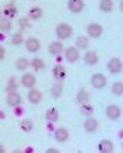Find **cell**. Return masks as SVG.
<instances>
[{
	"label": "cell",
	"instance_id": "6da1fadb",
	"mask_svg": "<svg viewBox=\"0 0 123 153\" xmlns=\"http://www.w3.org/2000/svg\"><path fill=\"white\" fill-rule=\"evenodd\" d=\"M71 33H73V28L68 23H59L56 28V34L58 37V39H60V41H64V39L70 38Z\"/></svg>",
	"mask_w": 123,
	"mask_h": 153
},
{
	"label": "cell",
	"instance_id": "7a4b0ae2",
	"mask_svg": "<svg viewBox=\"0 0 123 153\" xmlns=\"http://www.w3.org/2000/svg\"><path fill=\"white\" fill-rule=\"evenodd\" d=\"M90 82H91L92 87L96 88V90H102V88H105L107 85V79L102 74H94L91 76Z\"/></svg>",
	"mask_w": 123,
	"mask_h": 153
},
{
	"label": "cell",
	"instance_id": "3957f363",
	"mask_svg": "<svg viewBox=\"0 0 123 153\" xmlns=\"http://www.w3.org/2000/svg\"><path fill=\"white\" fill-rule=\"evenodd\" d=\"M123 69V64L121 61V59L118 58H112L110 59L108 62H107V70L112 74V75H117L122 71Z\"/></svg>",
	"mask_w": 123,
	"mask_h": 153
},
{
	"label": "cell",
	"instance_id": "277c9868",
	"mask_svg": "<svg viewBox=\"0 0 123 153\" xmlns=\"http://www.w3.org/2000/svg\"><path fill=\"white\" fill-rule=\"evenodd\" d=\"M64 58H65L67 61L74 64V62H76L80 59V53H79V50L75 47H68L64 50Z\"/></svg>",
	"mask_w": 123,
	"mask_h": 153
},
{
	"label": "cell",
	"instance_id": "5b68a950",
	"mask_svg": "<svg viewBox=\"0 0 123 153\" xmlns=\"http://www.w3.org/2000/svg\"><path fill=\"white\" fill-rule=\"evenodd\" d=\"M121 114H122V111H121V108L118 105H116V104L107 105V108H106V115H107L108 119L117 120V119L121 118Z\"/></svg>",
	"mask_w": 123,
	"mask_h": 153
},
{
	"label": "cell",
	"instance_id": "8992f818",
	"mask_svg": "<svg viewBox=\"0 0 123 153\" xmlns=\"http://www.w3.org/2000/svg\"><path fill=\"white\" fill-rule=\"evenodd\" d=\"M86 32H88L89 37H91V38H98V37H101L104 28L101 25H98V23H90L88 28H86Z\"/></svg>",
	"mask_w": 123,
	"mask_h": 153
},
{
	"label": "cell",
	"instance_id": "52a82bcc",
	"mask_svg": "<svg viewBox=\"0 0 123 153\" xmlns=\"http://www.w3.org/2000/svg\"><path fill=\"white\" fill-rule=\"evenodd\" d=\"M25 47H26L27 52H30V53H36V52H38L40 48H41V42L37 39V38L31 37V38H28L26 42H25Z\"/></svg>",
	"mask_w": 123,
	"mask_h": 153
},
{
	"label": "cell",
	"instance_id": "ba28073f",
	"mask_svg": "<svg viewBox=\"0 0 123 153\" xmlns=\"http://www.w3.org/2000/svg\"><path fill=\"white\" fill-rule=\"evenodd\" d=\"M21 102H22L21 96H20L16 91H14V92H9V93H8V97H6V103H8L10 107L16 108V107H19V105L21 104Z\"/></svg>",
	"mask_w": 123,
	"mask_h": 153
},
{
	"label": "cell",
	"instance_id": "9c48e42d",
	"mask_svg": "<svg viewBox=\"0 0 123 153\" xmlns=\"http://www.w3.org/2000/svg\"><path fill=\"white\" fill-rule=\"evenodd\" d=\"M68 9L73 14H79L84 10V0H68Z\"/></svg>",
	"mask_w": 123,
	"mask_h": 153
},
{
	"label": "cell",
	"instance_id": "30bf717a",
	"mask_svg": "<svg viewBox=\"0 0 123 153\" xmlns=\"http://www.w3.org/2000/svg\"><path fill=\"white\" fill-rule=\"evenodd\" d=\"M97 148L101 153H112L113 152V142L111 140H101L97 145Z\"/></svg>",
	"mask_w": 123,
	"mask_h": 153
},
{
	"label": "cell",
	"instance_id": "8fae6325",
	"mask_svg": "<svg viewBox=\"0 0 123 153\" xmlns=\"http://www.w3.org/2000/svg\"><path fill=\"white\" fill-rule=\"evenodd\" d=\"M36 77H34V75L33 74H30V72H27V74H25L22 77H21V85L23 86V87H26V88H33L34 87V85H36Z\"/></svg>",
	"mask_w": 123,
	"mask_h": 153
},
{
	"label": "cell",
	"instance_id": "7c38bea8",
	"mask_svg": "<svg viewBox=\"0 0 123 153\" xmlns=\"http://www.w3.org/2000/svg\"><path fill=\"white\" fill-rule=\"evenodd\" d=\"M27 99L31 104H38L42 100V93L41 91L36 90V88H31L30 92L27 93Z\"/></svg>",
	"mask_w": 123,
	"mask_h": 153
},
{
	"label": "cell",
	"instance_id": "4fadbf2b",
	"mask_svg": "<svg viewBox=\"0 0 123 153\" xmlns=\"http://www.w3.org/2000/svg\"><path fill=\"white\" fill-rule=\"evenodd\" d=\"M53 77L57 80V81H63L67 76V70L63 65H60V64H57V65L53 68Z\"/></svg>",
	"mask_w": 123,
	"mask_h": 153
},
{
	"label": "cell",
	"instance_id": "5bb4252c",
	"mask_svg": "<svg viewBox=\"0 0 123 153\" xmlns=\"http://www.w3.org/2000/svg\"><path fill=\"white\" fill-rule=\"evenodd\" d=\"M97 127H98V121L95 119V118H88L85 120L84 123V129L86 132H89V134H92L97 130Z\"/></svg>",
	"mask_w": 123,
	"mask_h": 153
},
{
	"label": "cell",
	"instance_id": "9a60e30c",
	"mask_svg": "<svg viewBox=\"0 0 123 153\" xmlns=\"http://www.w3.org/2000/svg\"><path fill=\"white\" fill-rule=\"evenodd\" d=\"M69 138V132L64 127H58V129L54 131V140L57 142H65Z\"/></svg>",
	"mask_w": 123,
	"mask_h": 153
},
{
	"label": "cell",
	"instance_id": "2e32d148",
	"mask_svg": "<svg viewBox=\"0 0 123 153\" xmlns=\"http://www.w3.org/2000/svg\"><path fill=\"white\" fill-rule=\"evenodd\" d=\"M84 61L86 65L89 66H94L96 65V64L98 62V56L95 52H91V50H89V52H86L85 55H84Z\"/></svg>",
	"mask_w": 123,
	"mask_h": 153
},
{
	"label": "cell",
	"instance_id": "e0dca14e",
	"mask_svg": "<svg viewBox=\"0 0 123 153\" xmlns=\"http://www.w3.org/2000/svg\"><path fill=\"white\" fill-rule=\"evenodd\" d=\"M48 50H49V53H51L52 55L57 56V55H59V54L64 50V47H63V44H62V42L54 41V42H52L51 44H49Z\"/></svg>",
	"mask_w": 123,
	"mask_h": 153
},
{
	"label": "cell",
	"instance_id": "ac0fdd59",
	"mask_svg": "<svg viewBox=\"0 0 123 153\" xmlns=\"http://www.w3.org/2000/svg\"><path fill=\"white\" fill-rule=\"evenodd\" d=\"M62 93H63V83H62V81H57L51 87V94L53 98H59Z\"/></svg>",
	"mask_w": 123,
	"mask_h": 153
},
{
	"label": "cell",
	"instance_id": "d6986e66",
	"mask_svg": "<svg viewBox=\"0 0 123 153\" xmlns=\"http://www.w3.org/2000/svg\"><path fill=\"white\" fill-rule=\"evenodd\" d=\"M76 103H79L80 105L82 104H86V103H89V100H90V94L88 91H85V90H80L76 94Z\"/></svg>",
	"mask_w": 123,
	"mask_h": 153
},
{
	"label": "cell",
	"instance_id": "ffe728a7",
	"mask_svg": "<svg viewBox=\"0 0 123 153\" xmlns=\"http://www.w3.org/2000/svg\"><path fill=\"white\" fill-rule=\"evenodd\" d=\"M16 14H17V9H16V6H15L14 3H10V4H8V5L5 6V9H4V15H5L6 17L12 19V17L16 16Z\"/></svg>",
	"mask_w": 123,
	"mask_h": 153
},
{
	"label": "cell",
	"instance_id": "44dd1931",
	"mask_svg": "<svg viewBox=\"0 0 123 153\" xmlns=\"http://www.w3.org/2000/svg\"><path fill=\"white\" fill-rule=\"evenodd\" d=\"M42 15H43V11L38 6H33L28 10V17L31 20H40L42 17Z\"/></svg>",
	"mask_w": 123,
	"mask_h": 153
},
{
	"label": "cell",
	"instance_id": "7402d4cb",
	"mask_svg": "<svg viewBox=\"0 0 123 153\" xmlns=\"http://www.w3.org/2000/svg\"><path fill=\"white\" fill-rule=\"evenodd\" d=\"M28 66H31V61H28L26 58H20L16 60L15 62V68L20 71H23V70H26Z\"/></svg>",
	"mask_w": 123,
	"mask_h": 153
},
{
	"label": "cell",
	"instance_id": "603a6c76",
	"mask_svg": "<svg viewBox=\"0 0 123 153\" xmlns=\"http://www.w3.org/2000/svg\"><path fill=\"white\" fill-rule=\"evenodd\" d=\"M44 118H46L48 121L54 123V121H57V120H58V118H59V114H58L57 109H54V108H49V109L46 111V115H44Z\"/></svg>",
	"mask_w": 123,
	"mask_h": 153
},
{
	"label": "cell",
	"instance_id": "cb8c5ba5",
	"mask_svg": "<svg viewBox=\"0 0 123 153\" xmlns=\"http://www.w3.org/2000/svg\"><path fill=\"white\" fill-rule=\"evenodd\" d=\"M0 30H2V32H6V33L12 30V23L9 17H3L0 20Z\"/></svg>",
	"mask_w": 123,
	"mask_h": 153
},
{
	"label": "cell",
	"instance_id": "d4e9b609",
	"mask_svg": "<svg viewBox=\"0 0 123 153\" xmlns=\"http://www.w3.org/2000/svg\"><path fill=\"white\" fill-rule=\"evenodd\" d=\"M75 44H76L78 49H86L89 47V38L85 36H79L75 41Z\"/></svg>",
	"mask_w": 123,
	"mask_h": 153
},
{
	"label": "cell",
	"instance_id": "484cf974",
	"mask_svg": "<svg viewBox=\"0 0 123 153\" xmlns=\"http://www.w3.org/2000/svg\"><path fill=\"white\" fill-rule=\"evenodd\" d=\"M31 66L34 71H41L42 69H44V61L41 58H33L31 60Z\"/></svg>",
	"mask_w": 123,
	"mask_h": 153
},
{
	"label": "cell",
	"instance_id": "4316f807",
	"mask_svg": "<svg viewBox=\"0 0 123 153\" xmlns=\"http://www.w3.org/2000/svg\"><path fill=\"white\" fill-rule=\"evenodd\" d=\"M100 10L104 12H111L113 10V1L112 0H101L100 1Z\"/></svg>",
	"mask_w": 123,
	"mask_h": 153
},
{
	"label": "cell",
	"instance_id": "83f0119b",
	"mask_svg": "<svg viewBox=\"0 0 123 153\" xmlns=\"http://www.w3.org/2000/svg\"><path fill=\"white\" fill-rule=\"evenodd\" d=\"M111 91L115 96H122L123 94V82L121 81H117L112 85V88H111Z\"/></svg>",
	"mask_w": 123,
	"mask_h": 153
},
{
	"label": "cell",
	"instance_id": "f1b7e54d",
	"mask_svg": "<svg viewBox=\"0 0 123 153\" xmlns=\"http://www.w3.org/2000/svg\"><path fill=\"white\" fill-rule=\"evenodd\" d=\"M20 126H21V129H22L25 132H30V131L33 129V123H32L31 120H28V119H25V120L21 121Z\"/></svg>",
	"mask_w": 123,
	"mask_h": 153
},
{
	"label": "cell",
	"instance_id": "f546056e",
	"mask_svg": "<svg viewBox=\"0 0 123 153\" xmlns=\"http://www.w3.org/2000/svg\"><path fill=\"white\" fill-rule=\"evenodd\" d=\"M17 80L15 77H10L9 82H8V86H6V91L8 92H14L17 90Z\"/></svg>",
	"mask_w": 123,
	"mask_h": 153
},
{
	"label": "cell",
	"instance_id": "4dcf8cb0",
	"mask_svg": "<svg viewBox=\"0 0 123 153\" xmlns=\"http://www.w3.org/2000/svg\"><path fill=\"white\" fill-rule=\"evenodd\" d=\"M22 42H23L22 33H15V34H12V37H11V43L14 44V45H20Z\"/></svg>",
	"mask_w": 123,
	"mask_h": 153
},
{
	"label": "cell",
	"instance_id": "1f68e13d",
	"mask_svg": "<svg viewBox=\"0 0 123 153\" xmlns=\"http://www.w3.org/2000/svg\"><path fill=\"white\" fill-rule=\"evenodd\" d=\"M19 27H20L21 31L27 30V28L30 27V21H28V19H27V17H21V19L19 20Z\"/></svg>",
	"mask_w": 123,
	"mask_h": 153
},
{
	"label": "cell",
	"instance_id": "d6a6232c",
	"mask_svg": "<svg viewBox=\"0 0 123 153\" xmlns=\"http://www.w3.org/2000/svg\"><path fill=\"white\" fill-rule=\"evenodd\" d=\"M81 113L84 114V115H91V114L94 113V108H92L89 103L82 104V105H81Z\"/></svg>",
	"mask_w": 123,
	"mask_h": 153
},
{
	"label": "cell",
	"instance_id": "836d02e7",
	"mask_svg": "<svg viewBox=\"0 0 123 153\" xmlns=\"http://www.w3.org/2000/svg\"><path fill=\"white\" fill-rule=\"evenodd\" d=\"M4 56H5V48L2 45V47H0V59H4Z\"/></svg>",
	"mask_w": 123,
	"mask_h": 153
},
{
	"label": "cell",
	"instance_id": "e575fe53",
	"mask_svg": "<svg viewBox=\"0 0 123 153\" xmlns=\"http://www.w3.org/2000/svg\"><path fill=\"white\" fill-rule=\"evenodd\" d=\"M49 152H56V153H58L59 151H58L57 148H48V149H47V153H49Z\"/></svg>",
	"mask_w": 123,
	"mask_h": 153
},
{
	"label": "cell",
	"instance_id": "d590c367",
	"mask_svg": "<svg viewBox=\"0 0 123 153\" xmlns=\"http://www.w3.org/2000/svg\"><path fill=\"white\" fill-rule=\"evenodd\" d=\"M119 9H121V11L123 12V0L121 1V4H119Z\"/></svg>",
	"mask_w": 123,
	"mask_h": 153
},
{
	"label": "cell",
	"instance_id": "8d00e7d4",
	"mask_svg": "<svg viewBox=\"0 0 123 153\" xmlns=\"http://www.w3.org/2000/svg\"><path fill=\"white\" fill-rule=\"evenodd\" d=\"M122 148H123V143H122Z\"/></svg>",
	"mask_w": 123,
	"mask_h": 153
}]
</instances>
